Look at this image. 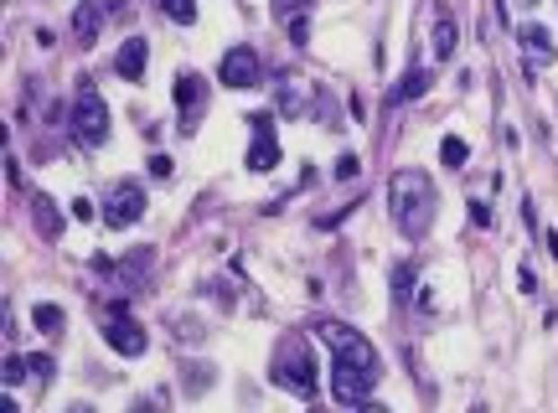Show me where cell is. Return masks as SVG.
I'll list each match as a JSON object with an SVG mask.
<instances>
[{
  "instance_id": "cell-10",
  "label": "cell",
  "mask_w": 558,
  "mask_h": 413,
  "mask_svg": "<svg viewBox=\"0 0 558 413\" xmlns=\"http://www.w3.org/2000/svg\"><path fill=\"white\" fill-rule=\"evenodd\" d=\"M103 341L120 351V356H140V351H145V330L135 326L129 315H114V321L103 326Z\"/></svg>"
},
{
  "instance_id": "cell-27",
  "label": "cell",
  "mask_w": 558,
  "mask_h": 413,
  "mask_svg": "<svg viewBox=\"0 0 558 413\" xmlns=\"http://www.w3.org/2000/svg\"><path fill=\"white\" fill-rule=\"evenodd\" d=\"M73 217H78V223H88V217H93V202H88V197H78V202H73Z\"/></svg>"
},
{
  "instance_id": "cell-8",
  "label": "cell",
  "mask_w": 558,
  "mask_h": 413,
  "mask_svg": "<svg viewBox=\"0 0 558 413\" xmlns=\"http://www.w3.org/2000/svg\"><path fill=\"white\" fill-rule=\"evenodd\" d=\"M274 382H279V388H295L300 398H310V388H315V367H310L306 341H300V347H289V356L274 367Z\"/></svg>"
},
{
  "instance_id": "cell-24",
  "label": "cell",
  "mask_w": 558,
  "mask_h": 413,
  "mask_svg": "<svg viewBox=\"0 0 558 413\" xmlns=\"http://www.w3.org/2000/svg\"><path fill=\"white\" fill-rule=\"evenodd\" d=\"M357 171H362V165H357V155H341V161H336V181H351Z\"/></svg>"
},
{
  "instance_id": "cell-9",
  "label": "cell",
  "mask_w": 558,
  "mask_h": 413,
  "mask_svg": "<svg viewBox=\"0 0 558 413\" xmlns=\"http://www.w3.org/2000/svg\"><path fill=\"white\" fill-rule=\"evenodd\" d=\"M176 103H182V129H197V114L207 103V83L197 73H182L176 78Z\"/></svg>"
},
{
  "instance_id": "cell-11",
  "label": "cell",
  "mask_w": 558,
  "mask_h": 413,
  "mask_svg": "<svg viewBox=\"0 0 558 413\" xmlns=\"http://www.w3.org/2000/svg\"><path fill=\"white\" fill-rule=\"evenodd\" d=\"M517 47H522V57H527V67H533V73L554 62V37H548L543 26H522V31H517Z\"/></svg>"
},
{
  "instance_id": "cell-5",
  "label": "cell",
  "mask_w": 558,
  "mask_h": 413,
  "mask_svg": "<svg viewBox=\"0 0 558 413\" xmlns=\"http://www.w3.org/2000/svg\"><path fill=\"white\" fill-rule=\"evenodd\" d=\"M140 217H145V186L120 181L109 191V202H103V223L109 227H135Z\"/></svg>"
},
{
  "instance_id": "cell-21",
  "label": "cell",
  "mask_w": 558,
  "mask_h": 413,
  "mask_svg": "<svg viewBox=\"0 0 558 413\" xmlns=\"http://www.w3.org/2000/svg\"><path fill=\"white\" fill-rule=\"evenodd\" d=\"M409 294H413V268L398 264L393 268V300H409Z\"/></svg>"
},
{
  "instance_id": "cell-4",
  "label": "cell",
  "mask_w": 558,
  "mask_h": 413,
  "mask_svg": "<svg viewBox=\"0 0 558 413\" xmlns=\"http://www.w3.org/2000/svg\"><path fill=\"white\" fill-rule=\"evenodd\" d=\"M372 382H377V372L357 367V362H347V356H336V362H331V398H336V403L362 409V403L372 398Z\"/></svg>"
},
{
  "instance_id": "cell-12",
  "label": "cell",
  "mask_w": 558,
  "mask_h": 413,
  "mask_svg": "<svg viewBox=\"0 0 558 413\" xmlns=\"http://www.w3.org/2000/svg\"><path fill=\"white\" fill-rule=\"evenodd\" d=\"M145 62H150V47H145L140 37H129L120 47V57H114V73H120V78H129V83H140L145 78Z\"/></svg>"
},
{
  "instance_id": "cell-29",
  "label": "cell",
  "mask_w": 558,
  "mask_h": 413,
  "mask_svg": "<svg viewBox=\"0 0 558 413\" xmlns=\"http://www.w3.org/2000/svg\"><path fill=\"white\" fill-rule=\"evenodd\" d=\"M517 5H537V0H517Z\"/></svg>"
},
{
  "instance_id": "cell-14",
  "label": "cell",
  "mask_w": 558,
  "mask_h": 413,
  "mask_svg": "<svg viewBox=\"0 0 558 413\" xmlns=\"http://www.w3.org/2000/svg\"><path fill=\"white\" fill-rule=\"evenodd\" d=\"M430 41H434V57H450V52H455V41H460L455 21H450V16H439V21H434V31H430Z\"/></svg>"
},
{
  "instance_id": "cell-17",
  "label": "cell",
  "mask_w": 558,
  "mask_h": 413,
  "mask_svg": "<svg viewBox=\"0 0 558 413\" xmlns=\"http://www.w3.org/2000/svg\"><path fill=\"white\" fill-rule=\"evenodd\" d=\"M31 321H37V330H47V336H58V330L67 326V315H62L58 305H37L31 310Z\"/></svg>"
},
{
  "instance_id": "cell-16",
  "label": "cell",
  "mask_w": 558,
  "mask_h": 413,
  "mask_svg": "<svg viewBox=\"0 0 558 413\" xmlns=\"http://www.w3.org/2000/svg\"><path fill=\"white\" fill-rule=\"evenodd\" d=\"M31 206H37V227L47 233V238H58V233H62V217L52 212V202H47V197H31Z\"/></svg>"
},
{
  "instance_id": "cell-13",
  "label": "cell",
  "mask_w": 558,
  "mask_h": 413,
  "mask_svg": "<svg viewBox=\"0 0 558 413\" xmlns=\"http://www.w3.org/2000/svg\"><path fill=\"white\" fill-rule=\"evenodd\" d=\"M430 83H434L430 67H409V73L398 78V88H393V103H413V99H424V93H430Z\"/></svg>"
},
{
  "instance_id": "cell-22",
  "label": "cell",
  "mask_w": 558,
  "mask_h": 413,
  "mask_svg": "<svg viewBox=\"0 0 558 413\" xmlns=\"http://www.w3.org/2000/svg\"><path fill=\"white\" fill-rule=\"evenodd\" d=\"M279 109H285V114H300V109H306V88L285 83V93H279Z\"/></svg>"
},
{
  "instance_id": "cell-25",
  "label": "cell",
  "mask_w": 558,
  "mask_h": 413,
  "mask_svg": "<svg viewBox=\"0 0 558 413\" xmlns=\"http://www.w3.org/2000/svg\"><path fill=\"white\" fill-rule=\"evenodd\" d=\"M306 37H310V21H306V16L289 21V41H295V47H306Z\"/></svg>"
},
{
  "instance_id": "cell-2",
  "label": "cell",
  "mask_w": 558,
  "mask_h": 413,
  "mask_svg": "<svg viewBox=\"0 0 558 413\" xmlns=\"http://www.w3.org/2000/svg\"><path fill=\"white\" fill-rule=\"evenodd\" d=\"M73 140L83 145V150H99L103 140H109V103L99 99V88L83 78L78 93H73Z\"/></svg>"
},
{
  "instance_id": "cell-6",
  "label": "cell",
  "mask_w": 558,
  "mask_h": 413,
  "mask_svg": "<svg viewBox=\"0 0 558 413\" xmlns=\"http://www.w3.org/2000/svg\"><path fill=\"white\" fill-rule=\"evenodd\" d=\"M217 83L223 88H253L259 83V52L253 47H227L217 62Z\"/></svg>"
},
{
  "instance_id": "cell-3",
  "label": "cell",
  "mask_w": 558,
  "mask_h": 413,
  "mask_svg": "<svg viewBox=\"0 0 558 413\" xmlns=\"http://www.w3.org/2000/svg\"><path fill=\"white\" fill-rule=\"evenodd\" d=\"M315 336H321L336 356H347V362H357V367L377 372V351H372V341L362 336V330L341 326V321H321V326H315Z\"/></svg>"
},
{
  "instance_id": "cell-18",
  "label": "cell",
  "mask_w": 558,
  "mask_h": 413,
  "mask_svg": "<svg viewBox=\"0 0 558 413\" xmlns=\"http://www.w3.org/2000/svg\"><path fill=\"white\" fill-rule=\"evenodd\" d=\"M161 11L176 21V26H191V21H197V0H161Z\"/></svg>"
},
{
  "instance_id": "cell-28",
  "label": "cell",
  "mask_w": 558,
  "mask_h": 413,
  "mask_svg": "<svg viewBox=\"0 0 558 413\" xmlns=\"http://www.w3.org/2000/svg\"><path fill=\"white\" fill-rule=\"evenodd\" d=\"M150 176H161V181H165V176H171V161H165V155H155V161H150Z\"/></svg>"
},
{
  "instance_id": "cell-23",
  "label": "cell",
  "mask_w": 558,
  "mask_h": 413,
  "mask_svg": "<svg viewBox=\"0 0 558 413\" xmlns=\"http://www.w3.org/2000/svg\"><path fill=\"white\" fill-rule=\"evenodd\" d=\"M269 11H274V16H295V11L306 16V11H310V0H269Z\"/></svg>"
},
{
  "instance_id": "cell-1",
  "label": "cell",
  "mask_w": 558,
  "mask_h": 413,
  "mask_svg": "<svg viewBox=\"0 0 558 413\" xmlns=\"http://www.w3.org/2000/svg\"><path fill=\"white\" fill-rule=\"evenodd\" d=\"M388 206H393V223L403 238H424L434 223V186L424 171H393L388 181Z\"/></svg>"
},
{
  "instance_id": "cell-15",
  "label": "cell",
  "mask_w": 558,
  "mask_h": 413,
  "mask_svg": "<svg viewBox=\"0 0 558 413\" xmlns=\"http://www.w3.org/2000/svg\"><path fill=\"white\" fill-rule=\"evenodd\" d=\"M73 31H78V41H93V37H99V5H78Z\"/></svg>"
},
{
  "instance_id": "cell-20",
  "label": "cell",
  "mask_w": 558,
  "mask_h": 413,
  "mask_svg": "<svg viewBox=\"0 0 558 413\" xmlns=\"http://www.w3.org/2000/svg\"><path fill=\"white\" fill-rule=\"evenodd\" d=\"M465 155H471V150H465V140L445 135V145H439V161H445V165H465Z\"/></svg>"
},
{
  "instance_id": "cell-19",
  "label": "cell",
  "mask_w": 558,
  "mask_h": 413,
  "mask_svg": "<svg viewBox=\"0 0 558 413\" xmlns=\"http://www.w3.org/2000/svg\"><path fill=\"white\" fill-rule=\"evenodd\" d=\"M0 377H5V388H16L21 377H31V356H5V367H0Z\"/></svg>"
},
{
  "instance_id": "cell-7",
  "label": "cell",
  "mask_w": 558,
  "mask_h": 413,
  "mask_svg": "<svg viewBox=\"0 0 558 413\" xmlns=\"http://www.w3.org/2000/svg\"><path fill=\"white\" fill-rule=\"evenodd\" d=\"M253 145H248V171H274L279 165V140H274V114H253Z\"/></svg>"
},
{
  "instance_id": "cell-26",
  "label": "cell",
  "mask_w": 558,
  "mask_h": 413,
  "mask_svg": "<svg viewBox=\"0 0 558 413\" xmlns=\"http://www.w3.org/2000/svg\"><path fill=\"white\" fill-rule=\"evenodd\" d=\"M471 223H475V227H492V206H486V202H471Z\"/></svg>"
}]
</instances>
